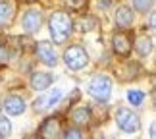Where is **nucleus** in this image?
I'll list each match as a JSON object with an SVG mask.
<instances>
[{"label": "nucleus", "instance_id": "0eeeda50", "mask_svg": "<svg viewBox=\"0 0 156 139\" xmlns=\"http://www.w3.org/2000/svg\"><path fill=\"white\" fill-rule=\"evenodd\" d=\"M64 99V91L62 89H46V93H43L41 91V95H39V99H35V102H33V110L37 112V114H43V112H48V110H52L54 106H58L60 104V101Z\"/></svg>", "mask_w": 156, "mask_h": 139}, {"label": "nucleus", "instance_id": "dca6fc26", "mask_svg": "<svg viewBox=\"0 0 156 139\" xmlns=\"http://www.w3.org/2000/svg\"><path fill=\"white\" fill-rule=\"evenodd\" d=\"M131 8H133V12H137V14L147 16L154 10V0H131Z\"/></svg>", "mask_w": 156, "mask_h": 139}, {"label": "nucleus", "instance_id": "423d86ee", "mask_svg": "<svg viewBox=\"0 0 156 139\" xmlns=\"http://www.w3.org/2000/svg\"><path fill=\"white\" fill-rule=\"evenodd\" d=\"M20 25L23 29V33H27V35L39 33L41 27L44 25V14H43V10H41V8H27L21 14Z\"/></svg>", "mask_w": 156, "mask_h": 139}, {"label": "nucleus", "instance_id": "a211bd4d", "mask_svg": "<svg viewBox=\"0 0 156 139\" xmlns=\"http://www.w3.org/2000/svg\"><path fill=\"white\" fill-rule=\"evenodd\" d=\"M147 99V93L141 91V89H129L127 91V101L131 106H141Z\"/></svg>", "mask_w": 156, "mask_h": 139}, {"label": "nucleus", "instance_id": "412c9836", "mask_svg": "<svg viewBox=\"0 0 156 139\" xmlns=\"http://www.w3.org/2000/svg\"><path fill=\"white\" fill-rule=\"evenodd\" d=\"M8 60H10V48L0 45V64H6Z\"/></svg>", "mask_w": 156, "mask_h": 139}, {"label": "nucleus", "instance_id": "9b49d317", "mask_svg": "<svg viewBox=\"0 0 156 139\" xmlns=\"http://www.w3.org/2000/svg\"><path fill=\"white\" fill-rule=\"evenodd\" d=\"M54 83V75L48 74V71H33L31 75H29V87H31V91L35 93H41V91H46L48 87H52Z\"/></svg>", "mask_w": 156, "mask_h": 139}, {"label": "nucleus", "instance_id": "aec40b11", "mask_svg": "<svg viewBox=\"0 0 156 139\" xmlns=\"http://www.w3.org/2000/svg\"><path fill=\"white\" fill-rule=\"evenodd\" d=\"M12 135V122L8 116H0V137Z\"/></svg>", "mask_w": 156, "mask_h": 139}, {"label": "nucleus", "instance_id": "4468645a", "mask_svg": "<svg viewBox=\"0 0 156 139\" xmlns=\"http://www.w3.org/2000/svg\"><path fill=\"white\" fill-rule=\"evenodd\" d=\"M69 120L73 126H79V128L85 130L89 124H91V108H89L87 104H79L75 106L73 110L69 112Z\"/></svg>", "mask_w": 156, "mask_h": 139}, {"label": "nucleus", "instance_id": "2eb2a0df", "mask_svg": "<svg viewBox=\"0 0 156 139\" xmlns=\"http://www.w3.org/2000/svg\"><path fill=\"white\" fill-rule=\"evenodd\" d=\"M60 131H62V126H60V122H58L56 118H48L43 126H41L39 134L43 135V137L54 139V137H58V135H60Z\"/></svg>", "mask_w": 156, "mask_h": 139}, {"label": "nucleus", "instance_id": "f3484780", "mask_svg": "<svg viewBox=\"0 0 156 139\" xmlns=\"http://www.w3.org/2000/svg\"><path fill=\"white\" fill-rule=\"evenodd\" d=\"M60 135H62L64 139H81L83 135H85V130L71 124V126H68V128H64L62 131H60Z\"/></svg>", "mask_w": 156, "mask_h": 139}, {"label": "nucleus", "instance_id": "9d476101", "mask_svg": "<svg viewBox=\"0 0 156 139\" xmlns=\"http://www.w3.org/2000/svg\"><path fill=\"white\" fill-rule=\"evenodd\" d=\"M114 25L118 29H123V31H127L135 25V12L131 6H118L116 12H114Z\"/></svg>", "mask_w": 156, "mask_h": 139}, {"label": "nucleus", "instance_id": "f03ea898", "mask_svg": "<svg viewBox=\"0 0 156 139\" xmlns=\"http://www.w3.org/2000/svg\"><path fill=\"white\" fill-rule=\"evenodd\" d=\"M112 89H114V79L110 74H94L91 77L87 85V93L91 99H94L97 102H108L112 97Z\"/></svg>", "mask_w": 156, "mask_h": 139}, {"label": "nucleus", "instance_id": "b1692460", "mask_svg": "<svg viewBox=\"0 0 156 139\" xmlns=\"http://www.w3.org/2000/svg\"><path fill=\"white\" fill-rule=\"evenodd\" d=\"M154 134H156V131H154V124H151V137H154Z\"/></svg>", "mask_w": 156, "mask_h": 139}, {"label": "nucleus", "instance_id": "4be33fe9", "mask_svg": "<svg viewBox=\"0 0 156 139\" xmlns=\"http://www.w3.org/2000/svg\"><path fill=\"white\" fill-rule=\"evenodd\" d=\"M66 2H68V6L71 10H81L85 6V0H66Z\"/></svg>", "mask_w": 156, "mask_h": 139}, {"label": "nucleus", "instance_id": "6e6552de", "mask_svg": "<svg viewBox=\"0 0 156 139\" xmlns=\"http://www.w3.org/2000/svg\"><path fill=\"white\" fill-rule=\"evenodd\" d=\"M112 50L114 54H118V56L122 58H127L131 50H133V39H131L129 33H125L123 29H119L112 35Z\"/></svg>", "mask_w": 156, "mask_h": 139}, {"label": "nucleus", "instance_id": "1a4fd4ad", "mask_svg": "<svg viewBox=\"0 0 156 139\" xmlns=\"http://www.w3.org/2000/svg\"><path fill=\"white\" fill-rule=\"evenodd\" d=\"M2 110L6 116H21L27 110V102L21 95H6L2 101Z\"/></svg>", "mask_w": 156, "mask_h": 139}, {"label": "nucleus", "instance_id": "39448f33", "mask_svg": "<svg viewBox=\"0 0 156 139\" xmlns=\"http://www.w3.org/2000/svg\"><path fill=\"white\" fill-rule=\"evenodd\" d=\"M33 50H35V58H37L43 66H46V68H56L60 64L56 45H54L52 41H37Z\"/></svg>", "mask_w": 156, "mask_h": 139}, {"label": "nucleus", "instance_id": "6ab92c4d", "mask_svg": "<svg viewBox=\"0 0 156 139\" xmlns=\"http://www.w3.org/2000/svg\"><path fill=\"white\" fill-rule=\"evenodd\" d=\"M73 27H77V29H79V31L81 33H89V31H93V29L94 27H97V21H94L93 20V17H85V20H81V21H73Z\"/></svg>", "mask_w": 156, "mask_h": 139}, {"label": "nucleus", "instance_id": "7ed1b4c3", "mask_svg": "<svg viewBox=\"0 0 156 139\" xmlns=\"http://www.w3.org/2000/svg\"><path fill=\"white\" fill-rule=\"evenodd\" d=\"M114 122H116L118 130L122 134H127V135H135L141 131V118L133 108H127V106H118L116 112H114Z\"/></svg>", "mask_w": 156, "mask_h": 139}, {"label": "nucleus", "instance_id": "393cba45", "mask_svg": "<svg viewBox=\"0 0 156 139\" xmlns=\"http://www.w3.org/2000/svg\"><path fill=\"white\" fill-rule=\"evenodd\" d=\"M0 112H2V102H0Z\"/></svg>", "mask_w": 156, "mask_h": 139}, {"label": "nucleus", "instance_id": "f8f14e48", "mask_svg": "<svg viewBox=\"0 0 156 139\" xmlns=\"http://www.w3.org/2000/svg\"><path fill=\"white\" fill-rule=\"evenodd\" d=\"M17 14L16 0H0V29H8Z\"/></svg>", "mask_w": 156, "mask_h": 139}, {"label": "nucleus", "instance_id": "5701e85b", "mask_svg": "<svg viewBox=\"0 0 156 139\" xmlns=\"http://www.w3.org/2000/svg\"><path fill=\"white\" fill-rule=\"evenodd\" d=\"M97 6H98L100 10H108V8L112 6V0H98V2H97Z\"/></svg>", "mask_w": 156, "mask_h": 139}, {"label": "nucleus", "instance_id": "20e7f679", "mask_svg": "<svg viewBox=\"0 0 156 139\" xmlns=\"http://www.w3.org/2000/svg\"><path fill=\"white\" fill-rule=\"evenodd\" d=\"M62 62L69 71H81L89 66L91 58L83 45H69L62 54Z\"/></svg>", "mask_w": 156, "mask_h": 139}, {"label": "nucleus", "instance_id": "ddd939ff", "mask_svg": "<svg viewBox=\"0 0 156 139\" xmlns=\"http://www.w3.org/2000/svg\"><path fill=\"white\" fill-rule=\"evenodd\" d=\"M133 50L139 58H148L154 52V39L147 33L139 35V37L133 41Z\"/></svg>", "mask_w": 156, "mask_h": 139}, {"label": "nucleus", "instance_id": "f257e3e1", "mask_svg": "<svg viewBox=\"0 0 156 139\" xmlns=\"http://www.w3.org/2000/svg\"><path fill=\"white\" fill-rule=\"evenodd\" d=\"M46 25H48V33H50V39L52 43L60 46V45H66L69 41V37L73 35L75 27H73V17H71L68 12L64 10H56L52 12L46 20Z\"/></svg>", "mask_w": 156, "mask_h": 139}]
</instances>
